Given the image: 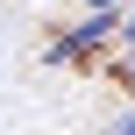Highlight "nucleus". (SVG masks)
Returning a JSON list of instances; mask_svg holds the SVG:
<instances>
[{"instance_id": "obj_1", "label": "nucleus", "mask_w": 135, "mask_h": 135, "mask_svg": "<svg viewBox=\"0 0 135 135\" xmlns=\"http://www.w3.org/2000/svg\"><path fill=\"white\" fill-rule=\"evenodd\" d=\"M107 36H121V7H85V21H78L71 36H57V43H50V64L85 57V50H93V43H107Z\"/></svg>"}, {"instance_id": "obj_2", "label": "nucleus", "mask_w": 135, "mask_h": 135, "mask_svg": "<svg viewBox=\"0 0 135 135\" xmlns=\"http://www.w3.org/2000/svg\"><path fill=\"white\" fill-rule=\"evenodd\" d=\"M121 50H135V0L121 7Z\"/></svg>"}, {"instance_id": "obj_3", "label": "nucleus", "mask_w": 135, "mask_h": 135, "mask_svg": "<svg viewBox=\"0 0 135 135\" xmlns=\"http://www.w3.org/2000/svg\"><path fill=\"white\" fill-rule=\"evenodd\" d=\"M114 135H135V107H128V114H121V121H114Z\"/></svg>"}, {"instance_id": "obj_4", "label": "nucleus", "mask_w": 135, "mask_h": 135, "mask_svg": "<svg viewBox=\"0 0 135 135\" xmlns=\"http://www.w3.org/2000/svg\"><path fill=\"white\" fill-rule=\"evenodd\" d=\"M85 7H128V0H85Z\"/></svg>"}, {"instance_id": "obj_5", "label": "nucleus", "mask_w": 135, "mask_h": 135, "mask_svg": "<svg viewBox=\"0 0 135 135\" xmlns=\"http://www.w3.org/2000/svg\"><path fill=\"white\" fill-rule=\"evenodd\" d=\"M128 71H135V50H128Z\"/></svg>"}]
</instances>
